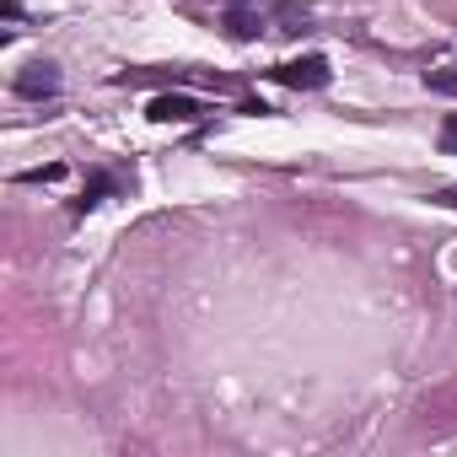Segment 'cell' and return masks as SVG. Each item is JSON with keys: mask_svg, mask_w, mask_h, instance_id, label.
<instances>
[{"mask_svg": "<svg viewBox=\"0 0 457 457\" xmlns=\"http://www.w3.org/2000/svg\"><path fill=\"white\" fill-rule=\"evenodd\" d=\"M270 76H275L280 87H291V92H318V87H328V60H323V54L286 60V65H275Z\"/></svg>", "mask_w": 457, "mask_h": 457, "instance_id": "obj_1", "label": "cell"}, {"mask_svg": "<svg viewBox=\"0 0 457 457\" xmlns=\"http://www.w3.org/2000/svg\"><path fill=\"white\" fill-rule=\"evenodd\" d=\"M156 124H199L204 119V108L194 103V97H183V92H162V97H151V108H145Z\"/></svg>", "mask_w": 457, "mask_h": 457, "instance_id": "obj_2", "label": "cell"}, {"mask_svg": "<svg viewBox=\"0 0 457 457\" xmlns=\"http://www.w3.org/2000/svg\"><path fill=\"white\" fill-rule=\"evenodd\" d=\"M17 92H22V97H54V92H60V71H54L49 60H33V65H22Z\"/></svg>", "mask_w": 457, "mask_h": 457, "instance_id": "obj_3", "label": "cell"}, {"mask_svg": "<svg viewBox=\"0 0 457 457\" xmlns=\"http://www.w3.org/2000/svg\"><path fill=\"white\" fill-rule=\"evenodd\" d=\"M108 188H113V178H108V172H97V178L81 188V199H76V215H87L92 204H103V194H108Z\"/></svg>", "mask_w": 457, "mask_h": 457, "instance_id": "obj_4", "label": "cell"}, {"mask_svg": "<svg viewBox=\"0 0 457 457\" xmlns=\"http://www.w3.org/2000/svg\"><path fill=\"white\" fill-rule=\"evenodd\" d=\"M226 33H232V38H243V44H248V38H259L264 28H259V22H253L248 12H232V17H226Z\"/></svg>", "mask_w": 457, "mask_h": 457, "instance_id": "obj_5", "label": "cell"}, {"mask_svg": "<svg viewBox=\"0 0 457 457\" xmlns=\"http://www.w3.org/2000/svg\"><path fill=\"white\" fill-rule=\"evenodd\" d=\"M425 87L441 97H457V71H425Z\"/></svg>", "mask_w": 457, "mask_h": 457, "instance_id": "obj_6", "label": "cell"}, {"mask_svg": "<svg viewBox=\"0 0 457 457\" xmlns=\"http://www.w3.org/2000/svg\"><path fill=\"white\" fill-rule=\"evenodd\" d=\"M65 178V167L60 162H49V167H33V172H22V183H60Z\"/></svg>", "mask_w": 457, "mask_h": 457, "instance_id": "obj_7", "label": "cell"}, {"mask_svg": "<svg viewBox=\"0 0 457 457\" xmlns=\"http://www.w3.org/2000/svg\"><path fill=\"white\" fill-rule=\"evenodd\" d=\"M441 145H446V151H457V113L441 124Z\"/></svg>", "mask_w": 457, "mask_h": 457, "instance_id": "obj_8", "label": "cell"}, {"mask_svg": "<svg viewBox=\"0 0 457 457\" xmlns=\"http://www.w3.org/2000/svg\"><path fill=\"white\" fill-rule=\"evenodd\" d=\"M436 204H446V210H457V188H441V194H436Z\"/></svg>", "mask_w": 457, "mask_h": 457, "instance_id": "obj_9", "label": "cell"}, {"mask_svg": "<svg viewBox=\"0 0 457 457\" xmlns=\"http://www.w3.org/2000/svg\"><path fill=\"white\" fill-rule=\"evenodd\" d=\"M232 6H243V0H232Z\"/></svg>", "mask_w": 457, "mask_h": 457, "instance_id": "obj_10", "label": "cell"}]
</instances>
